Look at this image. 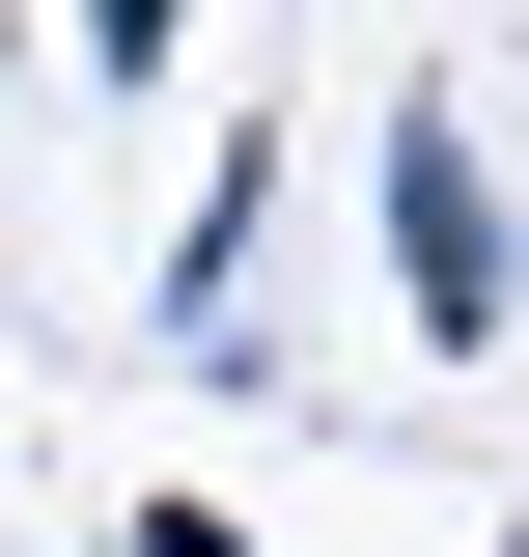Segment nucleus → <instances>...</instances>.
Returning a JSON list of instances; mask_svg holds the SVG:
<instances>
[{
    "mask_svg": "<svg viewBox=\"0 0 529 557\" xmlns=\"http://www.w3.org/2000/svg\"><path fill=\"white\" fill-rule=\"evenodd\" d=\"M362 251H391L418 362H502V307H529V223H502V139H473L446 84H391V112H362Z\"/></svg>",
    "mask_w": 529,
    "mask_h": 557,
    "instance_id": "1",
    "label": "nucleus"
},
{
    "mask_svg": "<svg viewBox=\"0 0 529 557\" xmlns=\"http://www.w3.org/2000/svg\"><path fill=\"white\" fill-rule=\"evenodd\" d=\"M251 223H279V139H223V196H196V251H168V335H196L223 391L279 362V335H251Z\"/></svg>",
    "mask_w": 529,
    "mask_h": 557,
    "instance_id": "2",
    "label": "nucleus"
}]
</instances>
